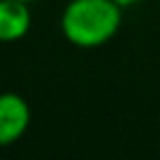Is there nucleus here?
I'll use <instances>...</instances> for the list:
<instances>
[{"label": "nucleus", "instance_id": "1", "mask_svg": "<svg viewBox=\"0 0 160 160\" xmlns=\"http://www.w3.org/2000/svg\"><path fill=\"white\" fill-rule=\"evenodd\" d=\"M122 10L115 0H71L59 19L61 35L80 50L101 47L120 31Z\"/></svg>", "mask_w": 160, "mask_h": 160}, {"label": "nucleus", "instance_id": "2", "mask_svg": "<svg viewBox=\"0 0 160 160\" xmlns=\"http://www.w3.org/2000/svg\"><path fill=\"white\" fill-rule=\"evenodd\" d=\"M31 106L17 92L0 94V148L12 146L28 132Z\"/></svg>", "mask_w": 160, "mask_h": 160}, {"label": "nucleus", "instance_id": "3", "mask_svg": "<svg viewBox=\"0 0 160 160\" xmlns=\"http://www.w3.org/2000/svg\"><path fill=\"white\" fill-rule=\"evenodd\" d=\"M33 24L28 2L0 0V42H17L26 38Z\"/></svg>", "mask_w": 160, "mask_h": 160}, {"label": "nucleus", "instance_id": "4", "mask_svg": "<svg viewBox=\"0 0 160 160\" xmlns=\"http://www.w3.org/2000/svg\"><path fill=\"white\" fill-rule=\"evenodd\" d=\"M115 2H118L120 7H125V10H127V7H132V5H137V2H141V0H115Z\"/></svg>", "mask_w": 160, "mask_h": 160}, {"label": "nucleus", "instance_id": "5", "mask_svg": "<svg viewBox=\"0 0 160 160\" xmlns=\"http://www.w3.org/2000/svg\"><path fill=\"white\" fill-rule=\"evenodd\" d=\"M19 2H28V5H31V2H35V0H19Z\"/></svg>", "mask_w": 160, "mask_h": 160}]
</instances>
